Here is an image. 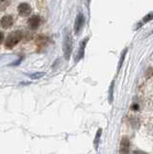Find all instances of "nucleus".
Instances as JSON below:
<instances>
[{
  "label": "nucleus",
  "instance_id": "obj_14",
  "mask_svg": "<svg viewBox=\"0 0 153 154\" xmlns=\"http://www.w3.org/2000/svg\"><path fill=\"white\" fill-rule=\"evenodd\" d=\"M126 52H127V49H124L123 52H122V54H121V57H120V61H119V66H118V70L121 68V66H122V63H123V61H124V57H125V54H126Z\"/></svg>",
  "mask_w": 153,
  "mask_h": 154
},
{
  "label": "nucleus",
  "instance_id": "obj_3",
  "mask_svg": "<svg viewBox=\"0 0 153 154\" xmlns=\"http://www.w3.org/2000/svg\"><path fill=\"white\" fill-rule=\"evenodd\" d=\"M84 24H85V18L83 16V14L80 12V13H78L77 16H76L75 23H74V32H75V34L80 33L81 29L83 28Z\"/></svg>",
  "mask_w": 153,
  "mask_h": 154
},
{
  "label": "nucleus",
  "instance_id": "obj_4",
  "mask_svg": "<svg viewBox=\"0 0 153 154\" xmlns=\"http://www.w3.org/2000/svg\"><path fill=\"white\" fill-rule=\"evenodd\" d=\"M17 9H18V13H19L20 16H22V17L29 16L32 11L30 5L27 4V3H20Z\"/></svg>",
  "mask_w": 153,
  "mask_h": 154
},
{
  "label": "nucleus",
  "instance_id": "obj_15",
  "mask_svg": "<svg viewBox=\"0 0 153 154\" xmlns=\"http://www.w3.org/2000/svg\"><path fill=\"white\" fill-rule=\"evenodd\" d=\"M3 38H4V35H3L2 32H0V43L3 41Z\"/></svg>",
  "mask_w": 153,
  "mask_h": 154
},
{
  "label": "nucleus",
  "instance_id": "obj_2",
  "mask_svg": "<svg viewBox=\"0 0 153 154\" xmlns=\"http://www.w3.org/2000/svg\"><path fill=\"white\" fill-rule=\"evenodd\" d=\"M71 52H72V38L70 33L66 30L63 39V53H64V58L66 60H69Z\"/></svg>",
  "mask_w": 153,
  "mask_h": 154
},
{
  "label": "nucleus",
  "instance_id": "obj_9",
  "mask_svg": "<svg viewBox=\"0 0 153 154\" xmlns=\"http://www.w3.org/2000/svg\"><path fill=\"white\" fill-rule=\"evenodd\" d=\"M152 20H153V11H152V12H149V13H147V14L145 15L144 17L142 18L141 22H140V23L138 24V26H137V28H139L140 26L144 25V24L148 23L149 21H152Z\"/></svg>",
  "mask_w": 153,
  "mask_h": 154
},
{
  "label": "nucleus",
  "instance_id": "obj_6",
  "mask_svg": "<svg viewBox=\"0 0 153 154\" xmlns=\"http://www.w3.org/2000/svg\"><path fill=\"white\" fill-rule=\"evenodd\" d=\"M39 25H40V17L38 15H33L29 18L28 20V27L30 29H37Z\"/></svg>",
  "mask_w": 153,
  "mask_h": 154
},
{
  "label": "nucleus",
  "instance_id": "obj_10",
  "mask_svg": "<svg viewBox=\"0 0 153 154\" xmlns=\"http://www.w3.org/2000/svg\"><path fill=\"white\" fill-rule=\"evenodd\" d=\"M12 0H0V11H4L10 5Z\"/></svg>",
  "mask_w": 153,
  "mask_h": 154
},
{
  "label": "nucleus",
  "instance_id": "obj_5",
  "mask_svg": "<svg viewBox=\"0 0 153 154\" xmlns=\"http://www.w3.org/2000/svg\"><path fill=\"white\" fill-rule=\"evenodd\" d=\"M14 23V19L11 15H5L1 18L0 20V25H1L3 28H10V27L13 25Z\"/></svg>",
  "mask_w": 153,
  "mask_h": 154
},
{
  "label": "nucleus",
  "instance_id": "obj_8",
  "mask_svg": "<svg viewBox=\"0 0 153 154\" xmlns=\"http://www.w3.org/2000/svg\"><path fill=\"white\" fill-rule=\"evenodd\" d=\"M87 41H88V38H85V39H83V40L81 41V43H80V47H79V50H78L77 57H76V61H79L82 57L84 56V53H85V46H86Z\"/></svg>",
  "mask_w": 153,
  "mask_h": 154
},
{
  "label": "nucleus",
  "instance_id": "obj_7",
  "mask_svg": "<svg viewBox=\"0 0 153 154\" xmlns=\"http://www.w3.org/2000/svg\"><path fill=\"white\" fill-rule=\"evenodd\" d=\"M129 140L126 137H123L120 142V150H119V154H129Z\"/></svg>",
  "mask_w": 153,
  "mask_h": 154
},
{
  "label": "nucleus",
  "instance_id": "obj_16",
  "mask_svg": "<svg viewBox=\"0 0 153 154\" xmlns=\"http://www.w3.org/2000/svg\"><path fill=\"white\" fill-rule=\"evenodd\" d=\"M131 154H146V153L142 152V151H134L133 153H131Z\"/></svg>",
  "mask_w": 153,
  "mask_h": 154
},
{
  "label": "nucleus",
  "instance_id": "obj_1",
  "mask_svg": "<svg viewBox=\"0 0 153 154\" xmlns=\"http://www.w3.org/2000/svg\"><path fill=\"white\" fill-rule=\"evenodd\" d=\"M23 34L21 31H14L10 33L8 35V37L6 38L5 41V47L7 49H11L13 48L15 45H17L21 40H22Z\"/></svg>",
  "mask_w": 153,
  "mask_h": 154
},
{
  "label": "nucleus",
  "instance_id": "obj_12",
  "mask_svg": "<svg viewBox=\"0 0 153 154\" xmlns=\"http://www.w3.org/2000/svg\"><path fill=\"white\" fill-rule=\"evenodd\" d=\"M45 75L44 72H36V73H33V74L30 75V78L32 79H38V78H41Z\"/></svg>",
  "mask_w": 153,
  "mask_h": 154
},
{
  "label": "nucleus",
  "instance_id": "obj_13",
  "mask_svg": "<svg viewBox=\"0 0 153 154\" xmlns=\"http://www.w3.org/2000/svg\"><path fill=\"white\" fill-rule=\"evenodd\" d=\"M100 133H101V129H99L97 131V134H96V137L94 139V145H95V149L98 148V142H99V138H100Z\"/></svg>",
  "mask_w": 153,
  "mask_h": 154
},
{
  "label": "nucleus",
  "instance_id": "obj_11",
  "mask_svg": "<svg viewBox=\"0 0 153 154\" xmlns=\"http://www.w3.org/2000/svg\"><path fill=\"white\" fill-rule=\"evenodd\" d=\"M113 88H114V81H112L111 85H110V89H109V102L112 103L113 101Z\"/></svg>",
  "mask_w": 153,
  "mask_h": 154
}]
</instances>
